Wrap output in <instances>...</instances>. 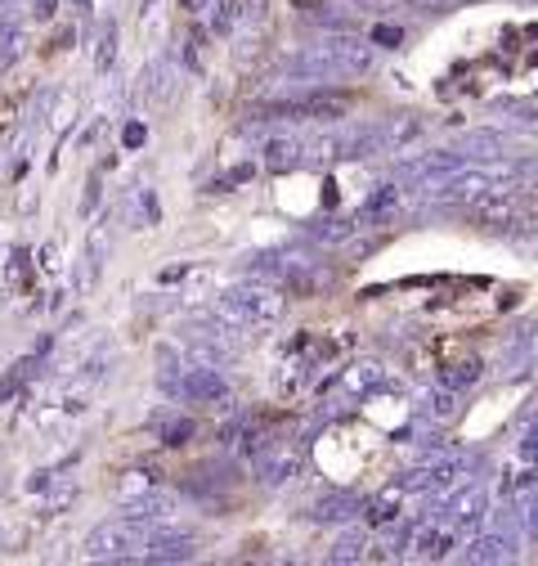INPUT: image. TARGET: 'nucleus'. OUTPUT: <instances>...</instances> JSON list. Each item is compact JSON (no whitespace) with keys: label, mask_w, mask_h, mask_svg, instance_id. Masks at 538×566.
I'll list each match as a JSON object with an SVG mask.
<instances>
[{"label":"nucleus","mask_w":538,"mask_h":566,"mask_svg":"<svg viewBox=\"0 0 538 566\" xmlns=\"http://www.w3.org/2000/svg\"><path fill=\"white\" fill-rule=\"evenodd\" d=\"M248 328H274L283 319V293L270 288L265 279H238L233 288H225L220 297Z\"/></svg>","instance_id":"obj_1"},{"label":"nucleus","mask_w":538,"mask_h":566,"mask_svg":"<svg viewBox=\"0 0 538 566\" xmlns=\"http://www.w3.org/2000/svg\"><path fill=\"white\" fill-rule=\"evenodd\" d=\"M149 527H153V522H135V517H113V522L94 527V531L85 535V553H90L94 562H130V557H139Z\"/></svg>","instance_id":"obj_2"},{"label":"nucleus","mask_w":538,"mask_h":566,"mask_svg":"<svg viewBox=\"0 0 538 566\" xmlns=\"http://www.w3.org/2000/svg\"><path fill=\"white\" fill-rule=\"evenodd\" d=\"M162 392L175 400H188V405H229V383L211 364H184L180 377L162 373Z\"/></svg>","instance_id":"obj_3"},{"label":"nucleus","mask_w":538,"mask_h":566,"mask_svg":"<svg viewBox=\"0 0 538 566\" xmlns=\"http://www.w3.org/2000/svg\"><path fill=\"white\" fill-rule=\"evenodd\" d=\"M426 189V199L435 203V207H471L484 189H494V176L489 171H480V167H454V171H445V176H435L431 184H422Z\"/></svg>","instance_id":"obj_4"},{"label":"nucleus","mask_w":538,"mask_h":566,"mask_svg":"<svg viewBox=\"0 0 538 566\" xmlns=\"http://www.w3.org/2000/svg\"><path fill=\"white\" fill-rule=\"evenodd\" d=\"M467 459L462 454H431V459H422V467H413L409 477L396 486L400 495L409 490V495H449L462 477H467Z\"/></svg>","instance_id":"obj_5"},{"label":"nucleus","mask_w":538,"mask_h":566,"mask_svg":"<svg viewBox=\"0 0 538 566\" xmlns=\"http://www.w3.org/2000/svg\"><path fill=\"white\" fill-rule=\"evenodd\" d=\"M458 544V531L449 522H439V517H431V522H422L413 535H409V553L417 562H439V557H449V548Z\"/></svg>","instance_id":"obj_6"},{"label":"nucleus","mask_w":538,"mask_h":566,"mask_svg":"<svg viewBox=\"0 0 538 566\" xmlns=\"http://www.w3.org/2000/svg\"><path fill=\"white\" fill-rule=\"evenodd\" d=\"M193 553H198V540L188 531H158V527H149L139 548V557H149V562H188Z\"/></svg>","instance_id":"obj_7"},{"label":"nucleus","mask_w":538,"mask_h":566,"mask_svg":"<svg viewBox=\"0 0 538 566\" xmlns=\"http://www.w3.org/2000/svg\"><path fill=\"white\" fill-rule=\"evenodd\" d=\"M122 512L135 517V522H171L180 512V499L167 495V490H135V495H122Z\"/></svg>","instance_id":"obj_8"},{"label":"nucleus","mask_w":538,"mask_h":566,"mask_svg":"<svg viewBox=\"0 0 538 566\" xmlns=\"http://www.w3.org/2000/svg\"><path fill=\"white\" fill-rule=\"evenodd\" d=\"M454 167H462V158L458 154H449V149H435V154H417V158H409V162H400L396 167V184H431L435 176H445V171H454Z\"/></svg>","instance_id":"obj_9"},{"label":"nucleus","mask_w":538,"mask_h":566,"mask_svg":"<svg viewBox=\"0 0 538 566\" xmlns=\"http://www.w3.org/2000/svg\"><path fill=\"white\" fill-rule=\"evenodd\" d=\"M484 508H489V499H484V490H458L449 503H445V512H439V522H449L458 535L462 531H471V527H480V517H484Z\"/></svg>","instance_id":"obj_10"},{"label":"nucleus","mask_w":538,"mask_h":566,"mask_svg":"<svg viewBox=\"0 0 538 566\" xmlns=\"http://www.w3.org/2000/svg\"><path fill=\"white\" fill-rule=\"evenodd\" d=\"M359 508H364L359 495H351V490H332V495H323V499L314 503L310 517H314L319 527H341V522H355Z\"/></svg>","instance_id":"obj_11"},{"label":"nucleus","mask_w":538,"mask_h":566,"mask_svg":"<svg viewBox=\"0 0 538 566\" xmlns=\"http://www.w3.org/2000/svg\"><path fill=\"white\" fill-rule=\"evenodd\" d=\"M512 548H516V535L512 531H494V535H480L467 544V562L476 566H494V562H512Z\"/></svg>","instance_id":"obj_12"},{"label":"nucleus","mask_w":538,"mask_h":566,"mask_svg":"<svg viewBox=\"0 0 538 566\" xmlns=\"http://www.w3.org/2000/svg\"><path fill=\"white\" fill-rule=\"evenodd\" d=\"M256 467H261V482L265 486H283V482H291L306 467V459H301V450H270Z\"/></svg>","instance_id":"obj_13"},{"label":"nucleus","mask_w":538,"mask_h":566,"mask_svg":"<svg viewBox=\"0 0 538 566\" xmlns=\"http://www.w3.org/2000/svg\"><path fill=\"white\" fill-rule=\"evenodd\" d=\"M417 135H422V117L417 113H404L396 122H386L381 126V154H404Z\"/></svg>","instance_id":"obj_14"},{"label":"nucleus","mask_w":538,"mask_h":566,"mask_svg":"<svg viewBox=\"0 0 538 566\" xmlns=\"http://www.w3.org/2000/svg\"><path fill=\"white\" fill-rule=\"evenodd\" d=\"M400 207V184L390 180V184H377V194L359 207V216H355V225H377V220H386L390 212Z\"/></svg>","instance_id":"obj_15"},{"label":"nucleus","mask_w":538,"mask_h":566,"mask_svg":"<svg viewBox=\"0 0 538 566\" xmlns=\"http://www.w3.org/2000/svg\"><path fill=\"white\" fill-rule=\"evenodd\" d=\"M27 55V23L23 19H5L0 23V68H10Z\"/></svg>","instance_id":"obj_16"},{"label":"nucleus","mask_w":538,"mask_h":566,"mask_svg":"<svg viewBox=\"0 0 538 566\" xmlns=\"http://www.w3.org/2000/svg\"><path fill=\"white\" fill-rule=\"evenodd\" d=\"M301 162V139L297 135H274L265 139V167L270 171H291Z\"/></svg>","instance_id":"obj_17"},{"label":"nucleus","mask_w":538,"mask_h":566,"mask_svg":"<svg viewBox=\"0 0 538 566\" xmlns=\"http://www.w3.org/2000/svg\"><path fill=\"white\" fill-rule=\"evenodd\" d=\"M297 104H301V117H314V122H336L351 113L346 94H310V100H297Z\"/></svg>","instance_id":"obj_18"},{"label":"nucleus","mask_w":538,"mask_h":566,"mask_svg":"<svg viewBox=\"0 0 538 566\" xmlns=\"http://www.w3.org/2000/svg\"><path fill=\"white\" fill-rule=\"evenodd\" d=\"M417 414H422L426 422H454V418H458V392H449V387L426 392L422 405H417Z\"/></svg>","instance_id":"obj_19"},{"label":"nucleus","mask_w":538,"mask_h":566,"mask_svg":"<svg viewBox=\"0 0 538 566\" xmlns=\"http://www.w3.org/2000/svg\"><path fill=\"white\" fill-rule=\"evenodd\" d=\"M484 377V364L471 355V360H458V364H445L439 369V387H449V392H467V387H476Z\"/></svg>","instance_id":"obj_20"},{"label":"nucleus","mask_w":538,"mask_h":566,"mask_svg":"<svg viewBox=\"0 0 538 566\" xmlns=\"http://www.w3.org/2000/svg\"><path fill=\"white\" fill-rule=\"evenodd\" d=\"M364 522L368 527H386V522H396V517H400V490L396 486H390V490H381L377 499H364Z\"/></svg>","instance_id":"obj_21"},{"label":"nucleus","mask_w":538,"mask_h":566,"mask_svg":"<svg viewBox=\"0 0 538 566\" xmlns=\"http://www.w3.org/2000/svg\"><path fill=\"white\" fill-rule=\"evenodd\" d=\"M364 557H368V535L364 531H346V535L336 540V548L328 553V562H341V566H346V562H364Z\"/></svg>","instance_id":"obj_22"},{"label":"nucleus","mask_w":538,"mask_h":566,"mask_svg":"<svg viewBox=\"0 0 538 566\" xmlns=\"http://www.w3.org/2000/svg\"><path fill=\"white\" fill-rule=\"evenodd\" d=\"M503 145H507V139L499 131H467V139H462V149L467 154H480V158H499Z\"/></svg>","instance_id":"obj_23"},{"label":"nucleus","mask_w":538,"mask_h":566,"mask_svg":"<svg viewBox=\"0 0 538 566\" xmlns=\"http://www.w3.org/2000/svg\"><path fill=\"white\" fill-rule=\"evenodd\" d=\"M351 234H355V220H346V216H323L314 225V239H323V244H341V239H351Z\"/></svg>","instance_id":"obj_24"},{"label":"nucleus","mask_w":538,"mask_h":566,"mask_svg":"<svg viewBox=\"0 0 538 566\" xmlns=\"http://www.w3.org/2000/svg\"><path fill=\"white\" fill-rule=\"evenodd\" d=\"M381 377H386L381 364H355V369L346 373V387H351V392H373V387H381Z\"/></svg>","instance_id":"obj_25"},{"label":"nucleus","mask_w":538,"mask_h":566,"mask_svg":"<svg viewBox=\"0 0 538 566\" xmlns=\"http://www.w3.org/2000/svg\"><path fill=\"white\" fill-rule=\"evenodd\" d=\"M252 176H256V167H252V162H242V167H233L229 176H216V180L207 184V194H229L233 184H248Z\"/></svg>","instance_id":"obj_26"},{"label":"nucleus","mask_w":538,"mask_h":566,"mask_svg":"<svg viewBox=\"0 0 538 566\" xmlns=\"http://www.w3.org/2000/svg\"><path fill=\"white\" fill-rule=\"evenodd\" d=\"M193 432H198V422H193V418H175V422H167V428H162V445H184Z\"/></svg>","instance_id":"obj_27"},{"label":"nucleus","mask_w":538,"mask_h":566,"mask_svg":"<svg viewBox=\"0 0 538 566\" xmlns=\"http://www.w3.org/2000/svg\"><path fill=\"white\" fill-rule=\"evenodd\" d=\"M270 450H274V437H270V432H261V428H256V432H248V445H242V454L261 463Z\"/></svg>","instance_id":"obj_28"},{"label":"nucleus","mask_w":538,"mask_h":566,"mask_svg":"<svg viewBox=\"0 0 538 566\" xmlns=\"http://www.w3.org/2000/svg\"><path fill=\"white\" fill-rule=\"evenodd\" d=\"M113 59H117V27L108 23V32H104V41H100V72H108Z\"/></svg>","instance_id":"obj_29"},{"label":"nucleus","mask_w":538,"mask_h":566,"mask_svg":"<svg viewBox=\"0 0 538 566\" xmlns=\"http://www.w3.org/2000/svg\"><path fill=\"white\" fill-rule=\"evenodd\" d=\"M238 19H242V23H261V19H265V0H242Z\"/></svg>","instance_id":"obj_30"},{"label":"nucleus","mask_w":538,"mask_h":566,"mask_svg":"<svg viewBox=\"0 0 538 566\" xmlns=\"http://www.w3.org/2000/svg\"><path fill=\"white\" fill-rule=\"evenodd\" d=\"M233 10H238V5H233V0H225V5H220V14L211 19V27H216V32H229V27H233V19H238Z\"/></svg>","instance_id":"obj_31"},{"label":"nucleus","mask_w":538,"mask_h":566,"mask_svg":"<svg viewBox=\"0 0 538 566\" xmlns=\"http://www.w3.org/2000/svg\"><path fill=\"white\" fill-rule=\"evenodd\" d=\"M27 14V0H0V19H23Z\"/></svg>","instance_id":"obj_32"},{"label":"nucleus","mask_w":538,"mask_h":566,"mask_svg":"<svg viewBox=\"0 0 538 566\" xmlns=\"http://www.w3.org/2000/svg\"><path fill=\"white\" fill-rule=\"evenodd\" d=\"M144 139H149V131H144L139 122H130V126H126V149H139Z\"/></svg>","instance_id":"obj_33"},{"label":"nucleus","mask_w":538,"mask_h":566,"mask_svg":"<svg viewBox=\"0 0 538 566\" xmlns=\"http://www.w3.org/2000/svg\"><path fill=\"white\" fill-rule=\"evenodd\" d=\"M373 41H381V45H400V27H373Z\"/></svg>","instance_id":"obj_34"},{"label":"nucleus","mask_w":538,"mask_h":566,"mask_svg":"<svg viewBox=\"0 0 538 566\" xmlns=\"http://www.w3.org/2000/svg\"><path fill=\"white\" fill-rule=\"evenodd\" d=\"M180 5H184V10H198V5H203V0H180Z\"/></svg>","instance_id":"obj_35"}]
</instances>
